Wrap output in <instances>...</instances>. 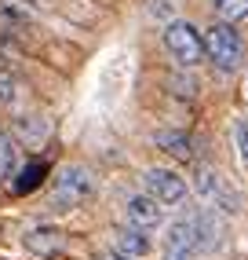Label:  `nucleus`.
<instances>
[{
  "label": "nucleus",
  "instance_id": "obj_13",
  "mask_svg": "<svg viewBox=\"0 0 248 260\" xmlns=\"http://www.w3.org/2000/svg\"><path fill=\"white\" fill-rule=\"evenodd\" d=\"M19 99H22V84L8 70H0V107H19Z\"/></svg>",
  "mask_w": 248,
  "mask_h": 260
},
{
  "label": "nucleus",
  "instance_id": "obj_4",
  "mask_svg": "<svg viewBox=\"0 0 248 260\" xmlns=\"http://www.w3.org/2000/svg\"><path fill=\"white\" fill-rule=\"evenodd\" d=\"M193 253H201L197 213H193V216H179L168 228V238H164V260H193Z\"/></svg>",
  "mask_w": 248,
  "mask_h": 260
},
{
  "label": "nucleus",
  "instance_id": "obj_9",
  "mask_svg": "<svg viewBox=\"0 0 248 260\" xmlns=\"http://www.w3.org/2000/svg\"><path fill=\"white\" fill-rule=\"evenodd\" d=\"M26 249L40 253V256H51L62 249V231L59 228H29L26 231Z\"/></svg>",
  "mask_w": 248,
  "mask_h": 260
},
{
  "label": "nucleus",
  "instance_id": "obj_11",
  "mask_svg": "<svg viewBox=\"0 0 248 260\" xmlns=\"http://www.w3.org/2000/svg\"><path fill=\"white\" fill-rule=\"evenodd\" d=\"M44 165L40 161H33V165H26L22 172H19V180H15V194H29V190H37L40 187V180H44Z\"/></svg>",
  "mask_w": 248,
  "mask_h": 260
},
{
  "label": "nucleus",
  "instance_id": "obj_7",
  "mask_svg": "<svg viewBox=\"0 0 248 260\" xmlns=\"http://www.w3.org/2000/svg\"><path fill=\"white\" fill-rule=\"evenodd\" d=\"M124 216H128L132 228L150 231V228H157V223L164 220V205L157 198H150V194H132L128 202H124Z\"/></svg>",
  "mask_w": 248,
  "mask_h": 260
},
{
  "label": "nucleus",
  "instance_id": "obj_19",
  "mask_svg": "<svg viewBox=\"0 0 248 260\" xmlns=\"http://www.w3.org/2000/svg\"><path fill=\"white\" fill-rule=\"evenodd\" d=\"M95 260H132V256H120V253H102V256H95Z\"/></svg>",
  "mask_w": 248,
  "mask_h": 260
},
{
  "label": "nucleus",
  "instance_id": "obj_12",
  "mask_svg": "<svg viewBox=\"0 0 248 260\" xmlns=\"http://www.w3.org/2000/svg\"><path fill=\"white\" fill-rule=\"evenodd\" d=\"M15 165H19V147H15V140L8 132H0V180H8Z\"/></svg>",
  "mask_w": 248,
  "mask_h": 260
},
{
  "label": "nucleus",
  "instance_id": "obj_2",
  "mask_svg": "<svg viewBox=\"0 0 248 260\" xmlns=\"http://www.w3.org/2000/svg\"><path fill=\"white\" fill-rule=\"evenodd\" d=\"M204 55L219 66L223 74H234L237 66L244 62V44H241V37H237V29H234V22H212L208 29H204Z\"/></svg>",
  "mask_w": 248,
  "mask_h": 260
},
{
  "label": "nucleus",
  "instance_id": "obj_5",
  "mask_svg": "<svg viewBox=\"0 0 248 260\" xmlns=\"http://www.w3.org/2000/svg\"><path fill=\"white\" fill-rule=\"evenodd\" d=\"M193 190L204 198L208 209H223V213H234V209H237V198L226 190V183H223L219 172L208 169V165H197V169H193Z\"/></svg>",
  "mask_w": 248,
  "mask_h": 260
},
{
  "label": "nucleus",
  "instance_id": "obj_6",
  "mask_svg": "<svg viewBox=\"0 0 248 260\" xmlns=\"http://www.w3.org/2000/svg\"><path fill=\"white\" fill-rule=\"evenodd\" d=\"M143 187H146L150 198H157L161 205H168V209L186 202V180H179L172 169H150L143 176Z\"/></svg>",
  "mask_w": 248,
  "mask_h": 260
},
{
  "label": "nucleus",
  "instance_id": "obj_8",
  "mask_svg": "<svg viewBox=\"0 0 248 260\" xmlns=\"http://www.w3.org/2000/svg\"><path fill=\"white\" fill-rule=\"evenodd\" d=\"M113 249L120 253V256H132V260H139V256H146L153 246H150V238H146V231L143 228H120L117 231V238H113Z\"/></svg>",
  "mask_w": 248,
  "mask_h": 260
},
{
  "label": "nucleus",
  "instance_id": "obj_1",
  "mask_svg": "<svg viewBox=\"0 0 248 260\" xmlns=\"http://www.w3.org/2000/svg\"><path fill=\"white\" fill-rule=\"evenodd\" d=\"M95 172L88 165H66L59 169L55 176V187H51V209H77V205H84L88 198L95 194Z\"/></svg>",
  "mask_w": 248,
  "mask_h": 260
},
{
  "label": "nucleus",
  "instance_id": "obj_10",
  "mask_svg": "<svg viewBox=\"0 0 248 260\" xmlns=\"http://www.w3.org/2000/svg\"><path fill=\"white\" fill-rule=\"evenodd\" d=\"M157 143H161L168 154H175V158H190V154H193L190 150L193 147L190 136H183V132H157Z\"/></svg>",
  "mask_w": 248,
  "mask_h": 260
},
{
  "label": "nucleus",
  "instance_id": "obj_17",
  "mask_svg": "<svg viewBox=\"0 0 248 260\" xmlns=\"http://www.w3.org/2000/svg\"><path fill=\"white\" fill-rule=\"evenodd\" d=\"M234 140H237V150H241V158L248 161V117L237 121V128H234Z\"/></svg>",
  "mask_w": 248,
  "mask_h": 260
},
{
  "label": "nucleus",
  "instance_id": "obj_14",
  "mask_svg": "<svg viewBox=\"0 0 248 260\" xmlns=\"http://www.w3.org/2000/svg\"><path fill=\"white\" fill-rule=\"evenodd\" d=\"M216 15H219L223 22L248 19V0H216Z\"/></svg>",
  "mask_w": 248,
  "mask_h": 260
},
{
  "label": "nucleus",
  "instance_id": "obj_16",
  "mask_svg": "<svg viewBox=\"0 0 248 260\" xmlns=\"http://www.w3.org/2000/svg\"><path fill=\"white\" fill-rule=\"evenodd\" d=\"M0 19H8V22H19V26H26L29 19H33V11L22 4V0H0Z\"/></svg>",
  "mask_w": 248,
  "mask_h": 260
},
{
  "label": "nucleus",
  "instance_id": "obj_18",
  "mask_svg": "<svg viewBox=\"0 0 248 260\" xmlns=\"http://www.w3.org/2000/svg\"><path fill=\"white\" fill-rule=\"evenodd\" d=\"M172 8H175L172 0H153V15H157V19H168ZM168 22H172V19H168Z\"/></svg>",
  "mask_w": 248,
  "mask_h": 260
},
{
  "label": "nucleus",
  "instance_id": "obj_3",
  "mask_svg": "<svg viewBox=\"0 0 248 260\" xmlns=\"http://www.w3.org/2000/svg\"><path fill=\"white\" fill-rule=\"evenodd\" d=\"M164 48L172 51L175 62L193 66V62H201V55H204V33H197L190 22H183V19H172L164 26Z\"/></svg>",
  "mask_w": 248,
  "mask_h": 260
},
{
  "label": "nucleus",
  "instance_id": "obj_15",
  "mask_svg": "<svg viewBox=\"0 0 248 260\" xmlns=\"http://www.w3.org/2000/svg\"><path fill=\"white\" fill-rule=\"evenodd\" d=\"M19 136H22L26 143H40L44 136H48L44 117H19Z\"/></svg>",
  "mask_w": 248,
  "mask_h": 260
}]
</instances>
